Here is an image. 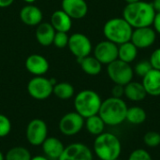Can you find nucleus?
<instances>
[{"mask_svg": "<svg viewBox=\"0 0 160 160\" xmlns=\"http://www.w3.org/2000/svg\"><path fill=\"white\" fill-rule=\"evenodd\" d=\"M156 13L152 3L140 0L129 3L124 8L123 18L135 29L153 25Z\"/></svg>", "mask_w": 160, "mask_h": 160, "instance_id": "obj_1", "label": "nucleus"}, {"mask_svg": "<svg viewBox=\"0 0 160 160\" xmlns=\"http://www.w3.org/2000/svg\"><path fill=\"white\" fill-rule=\"evenodd\" d=\"M128 108L127 103L122 98L111 97L102 100L98 115L106 126L115 127L126 121Z\"/></svg>", "mask_w": 160, "mask_h": 160, "instance_id": "obj_2", "label": "nucleus"}, {"mask_svg": "<svg viewBox=\"0 0 160 160\" xmlns=\"http://www.w3.org/2000/svg\"><path fill=\"white\" fill-rule=\"evenodd\" d=\"M93 149L95 155L100 160H114L119 158L121 155L122 144L116 135L103 132L96 137Z\"/></svg>", "mask_w": 160, "mask_h": 160, "instance_id": "obj_3", "label": "nucleus"}, {"mask_svg": "<svg viewBox=\"0 0 160 160\" xmlns=\"http://www.w3.org/2000/svg\"><path fill=\"white\" fill-rule=\"evenodd\" d=\"M133 28L124 18H112L103 26V34L107 40L117 45L130 41Z\"/></svg>", "mask_w": 160, "mask_h": 160, "instance_id": "obj_4", "label": "nucleus"}, {"mask_svg": "<svg viewBox=\"0 0 160 160\" xmlns=\"http://www.w3.org/2000/svg\"><path fill=\"white\" fill-rule=\"evenodd\" d=\"M102 100L100 96L94 90L85 89L79 92L74 98V108L84 119L98 114Z\"/></svg>", "mask_w": 160, "mask_h": 160, "instance_id": "obj_5", "label": "nucleus"}, {"mask_svg": "<svg viewBox=\"0 0 160 160\" xmlns=\"http://www.w3.org/2000/svg\"><path fill=\"white\" fill-rule=\"evenodd\" d=\"M107 73L114 84H121L124 86L130 82L134 76V71L130 64L120 59H116L108 65Z\"/></svg>", "mask_w": 160, "mask_h": 160, "instance_id": "obj_6", "label": "nucleus"}, {"mask_svg": "<svg viewBox=\"0 0 160 160\" xmlns=\"http://www.w3.org/2000/svg\"><path fill=\"white\" fill-rule=\"evenodd\" d=\"M26 88L31 98L37 100H44L52 94L53 84L51 79L43 76H35L28 82Z\"/></svg>", "mask_w": 160, "mask_h": 160, "instance_id": "obj_7", "label": "nucleus"}, {"mask_svg": "<svg viewBox=\"0 0 160 160\" xmlns=\"http://www.w3.org/2000/svg\"><path fill=\"white\" fill-rule=\"evenodd\" d=\"M25 138L32 146H41L43 142L48 138V127L42 119L31 120L25 129Z\"/></svg>", "mask_w": 160, "mask_h": 160, "instance_id": "obj_8", "label": "nucleus"}, {"mask_svg": "<svg viewBox=\"0 0 160 160\" xmlns=\"http://www.w3.org/2000/svg\"><path fill=\"white\" fill-rule=\"evenodd\" d=\"M60 132L65 136H75L84 128V118L77 112H70L64 114L58 124Z\"/></svg>", "mask_w": 160, "mask_h": 160, "instance_id": "obj_9", "label": "nucleus"}, {"mask_svg": "<svg viewBox=\"0 0 160 160\" xmlns=\"http://www.w3.org/2000/svg\"><path fill=\"white\" fill-rule=\"evenodd\" d=\"M68 47L77 60L90 55L92 52L91 40L87 36L82 33H74L69 36Z\"/></svg>", "mask_w": 160, "mask_h": 160, "instance_id": "obj_10", "label": "nucleus"}, {"mask_svg": "<svg viewBox=\"0 0 160 160\" xmlns=\"http://www.w3.org/2000/svg\"><path fill=\"white\" fill-rule=\"evenodd\" d=\"M94 56L102 65H109L118 59V45L107 39L100 41L94 49Z\"/></svg>", "mask_w": 160, "mask_h": 160, "instance_id": "obj_11", "label": "nucleus"}, {"mask_svg": "<svg viewBox=\"0 0 160 160\" xmlns=\"http://www.w3.org/2000/svg\"><path fill=\"white\" fill-rule=\"evenodd\" d=\"M92 150L84 143L73 142L65 146L64 152L58 160H93Z\"/></svg>", "mask_w": 160, "mask_h": 160, "instance_id": "obj_12", "label": "nucleus"}, {"mask_svg": "<svg viewBox=\"0 0 160 160\" xmlns=\"http://www.w3.org/2000/svg\"><path fill=\"white\" fill-rule=\"evenodd\" d=\"M157 38V32L151 26L133 29L130 41L138 49H145L151 47Z\"/></svg>", "mask_w": 160, "mask_h": 160, "instance_id": "obj_13", "label": "nucleus"}, {"mask_svg": "<svg viewBox=\"0 0 160 160\" xmlns=\"http://www.w3.org/2000/svg\"><path fill=\"white\" fill-rule=\"evenodd\" d=\"M61 7L72 20L82 19L88 12V6L85 0H62Z\"/></svg>", "mask_w": 160, "mask_h": 160, "instance_id": "obj_14", "label": "nucleus"}, {"mask_svg": "<svg viewBox=\"0 0 160 160\" xmlns=\"http://www.w3.org/2000/svg\"><path fill=\"white\" fill-rule=\"evenodd\" d=\"M48 60L40 54H31L25 60L26 70L34 76H43L49 70Z\"/></svg>", "mask_w": 160, "mask_h": 160, "instance_id": "obj_15", "label": "nucleus"}, {"mask_svg": "<svg viewBox=\"0 0 160 160\" xmlns=\"http://www.w3.org/2000/svg\"><path fill=\"white\" fill-rule=\"evenodd\" d=\"M19 16L21 21L28 26H38L42 22L43 19L41 9L33 4H27L22 7L20 10Z\"/></svg>", "mask_w": 160, "mask_h": 160, "instance_id": "obj_16", "label": "nucleus"}, {"mask_svg": "<svg viewBox=\"0 0 160 160\" xmlns=\"http://www.w3.org/2000/svg\"><path fill=\"white\" fill-rule=\"evenodd\" d=\"M44 156L50 160H58L64 152V143L56 137H48L41 144Z\"/></svg>", "mask_w": 160, "mask_h": 160, "instance_id": "obj_17", "label": "nucleus"}, {"mask_svg": "<svg viewBox=\"0 0 160 160\" xmlns=\"http://www.w3.org/2000/svg\"><path fill=\"white\" fill-rule=\"evenodd\" d=\"M142 83L147 95L152 97L160 96V70L151 69L142 78Z\"/></svg>", "mask_w": 160, "mask_h": 160, "instance_id": "obj_18", "label": "nucleus"}, {"mask_svg": "<svg viewBox=\"0 0 160 160\" xmlns=\"http://www.w3.org/2000/svg\"><path fill=\"white\" fill-rule=\"evenodd\" d=\"M50 23L56 32L68 33L72 27V19L63 9H58L52 14Z\"/></svg>", "mask_w": 160, "mask_h": 160, "instance_id": "obj_19", "label": "nucleus"}, {"mask_svg": "<svg viewBox=\"0 0 160 160\" xmlns=\"http://www.w3.org/2000/svg\"><path fill=\"white\" fill-rule=\"evenodd\" d=\"M55 30L50 22H40L36 29L37 41L43 47H48L52 44Z\"/></svg>", "mask_w": 160, "mask_h": 160, "instance_id": "obj_20", "label": "nucleus"}, {"mask_svg": "<svg viewBox=\"0 0 160 160\" xmlns=\"http://www.w3.org/2000/svg\"><path fill=\"white\" fill-rule=\"evenodd\" d=\"M146 91L142 82L131 81L125 85V97L131 101H142L146 98Z\"/></svg>", "mask_w": 160, "mask_h": 160, "instance_id": "obj_21", "label": "nucleus"}, {"mask_svg": "<svg viewBox=\"0 0 160 160\" xmlns=\"http://www.w3.org/2000/svg\"><path fill=\"white\" fill-rule=\"evenodd\" d=\"M78 63L80 64L83 72L90 76H96L101 72L102 64L95 56L88 55L84 58L78 60Z\"/></svg>", "mask_w": 160, "mask_h": 160, "instance_id": "obj_22", "label": "nucleus"}, {"mask_svg": "<svg viewBox=\"0 0 160 160\" xmlns=\"http://www.w3.org/2000/svg\"><path fill=\"white\" fill-rule=\"evenodd\" d=\"M138 55V48L131 42L128 41L118 45V59L130 64Z\"/></svg>", "mask_w": 160, "mask_h": 160, "instance_id": "obj_23", "label": "nucleus"}, {"mask_svg": "<svg viewBox=\"0 0 160 160\" xmlns=\"http://www.w3.org/2000/svg\"><path fill=\"white\" fill-rule=\"evenodd\" d=\"M105 126L106 125L104 121L101 119V117L98 114H96V115H93L84 119V127L87 132L96 137L104 132Z\"/></svg>", "mask_w": 160, "mask_h": 160, "instance_id": "obj_24", "label": "nucleus"}, {"mask_svg": "<svg viewBox=\"0 0 160 160\" xmlns=\"http://www.w3.org/2000/svg\"><path fill=\"white\" fill-rule=\"evenodd\" d=\"M52 94L58 98L59 99L62 100H67L71 98L74 94L75 90L72 84L67 82H56L53 85V91Z\"/></svg>", "mask_w": 160, "mask_h": 160, "instance_id": "obj_25", "label": "nucleus"}, {"mask_svg": "<svg viewBox=\"0 0 160 160\" xmlns=\"http://www.w3.org/2000/svg\"><path fill=\"white\" fill-rule=\"evenodd\" d=\"M146 112L144 109L139 106H133L128 108L126 120L132 125H142L146 120Z\"/></svg>", "mask_w": 160, "mask_h": 160, "instance_id": "obj_26", "label": "nucleus"}, {"mask_svg": "<svg viewBox=\"0 0 160 160\" xmlns=\"http://www.w3.org/2000/svg\"><path fill=\"white\" fill-rule=\"evenodd\" d=\"M30 151L22 146H14L5 155V160H31Z\"/></svg>", "mask_w": 160, "mask_h": 160, "instance_id": "obj_27", "label": "nucleus"}, {"mask_svg": "<svg viewBox=\"0 0 160 160\" xmlns=\"http://www.w3.org/2000/svg\"><path fill=\"white\" fill-rule=\"evenodd\" d=\"M143 142L149 148H157L160 145V133L157 131H148L143 136Z\"/></svg>", "mask_w": 160, "mask_h": 160, "instance_id": "obj_28", "label": "nucleus"}, {"mask_svg": "<svg viewBox=\"0 0 160 160\" xmlns=\"http://www.w3.org/2000/svg\"><path fill=\"white\" fill-rule=\"evenodd\" d=\"M68 38H69V36L68 35V33H66V32H55L52 44L56 48H59V49L66 48V47H68Z\"/></svg>", "mask_w": 160, "mask_h": 160, "instance_id": "obj_29", "label": "nucleus"}, {"mask_svg": "<svg viewBox=\"0 0 160 160\" xmlns=\"http://www.w3.org/2000/svg\"><path fill=\"white\" fill-rule=\"evenodd\" d=\"M151 69H153V68H152L150 62H149V61H146V60H142V61L139 62V63L135 66L133 71H134V73H135L136 75H138V76L143 78Z\"/></svg>", "mask_w": 160, "mask_h": 160, "instance_id": "obj_30", "label": "nucleus"}, {"mask_svg": "<svg viewBox=\"0 0 160 160\" xmlns=\"http://www.w3.org/2000/svg\"><path fill=\"white\" fill-rule=\"evenodd\" d=\"M11 122L5 114L0 113V138L7 137L11 131Z\"/></svg>", "mask_w": 160, "mask_h": 160, "instance_id": "obj_31", "label": "nucleus"}, {"mask_svg": "<svg viewBox=\"0 0 160 160\" xmlns=\"http://www.w3.org/2000/svg\"><path fill=\"white\" fill-rule=\"evenodd\" d=\"M128 160H153L151 155L145 149H136L128 157Z\"/></svg>", "mask_w": 160, "mask_h": 160, "instance_id": "obj_32", "label": "nucleus"}, {"mask_svg": "<svg viewBox=\"0 0 160 160\" xmlns=\"http://www.w3.org/2000/svg\"><path fill=\"white\" fill-rule=\"evenodd\" d=\"M149 62L154 69L160 70V48L154 51V52L150 56Z\"/></svg>", "mask_w": 160, "mask_h": 160, "instance_id": "obj_33", "label": "nucleus"}, {"mask_svg": "<svg viewBox=\"0 0 160 160\" xmlns=\"http://www.w3.org/2000/svg\"><path fill=\"white\" fill-rule=\"evenodd\" d=\"M123 96H125V86L121 84H114L112 89V97L122 98Z\"/></svg>", "mask_w": 160, "mask_h": 160, "instance_id": "obj_34", "label": "nucleus"}, {"mask_svg": "<svg viewBox=\"0 0 160 160\" xmlns=\"http://www.w3.org/2000/svg\"><path fill=\"white\" fill-rule=\"evenodd\" d=\"M153 25H154V29L155 31L160 35V12H157L154 22H153Z\"/></svg>", "mask_w": 160, "mask_h": 160, "instance_id": "obj_35", "label": "nucleus"}, {"mask_svg": "<svg viewBox=\"0 0 160 160\" xmlns=\"http://www.w3.org/2000/svg\"><path fill=\"white\" fill-rule=\"evenodd\" d=\"M14 0H0V8H8L13 4Z\"/></svg>", "mask_w": 160, "mask_h": 160, "instance_id": "obj_36", "label": "nucleus"}, {"mask_svg": "<svg viewBox=\"0 0 160 160\" xmlns=\"http://www.w3.org/2000/svg\"><path fill=\"white\" fill-rule=\"evenodd\" d=\"M156 12H160V0H154L152 2Z\"/></svg>", "mask_w": 160, "mask_h": 160, "instance_id": "obj_37", "label": "nucleus"}, {"mask_svg": "<svg viewBox=\"0 0 160 160\" xmlns=\"http://www.w3.org/2000/svg\"><path fill=\"white\" fill-rule=\"evenodd\" d=\"M31 160H50L49 158H47L45 156H35V157H32Z\"/></svg>", "mask_w": 160, "mask_h": 160, "instance_id": "obj_38", "label": "nucleus"}, {"mask_svg": "<svg viewBox=\"0 0 160 160\" xmlns=\"http://www.w3.org/2000/svg\"><path fill=\"white\" fill-rule=\"evenodd\" d=\"M25 3H27V4H33V3H35L37 0H23Z\"/></svg>", "mask_w": 160, "mask_h": 160, "instance_id": "obj_39", "label": "nucleus"}, {"mask_svg": "<svg viewBox=\"0 0 160 160\" xmlns=\"http://www.w3.org/2000/svg\"><path fill=\"white\" fill-rule=\"evenodd\" d=\"M128 4H129V3H134V2H138V1H140V0H125Z\"/></svg>", "mask_w": 160, "mask_h": 160, "instance_id": "obj_40", "label": "nucleus"}, {"mask_svg": "<svg viewBox=\"0 0 160 160\" xmlns=\"http://www.w3.org/2000/svg\"><path fill=\"white\" fill-rule=\"evenodd\" d=\"M0 160H5V155L0 151Z\"/></svg>", "mask_w": 160, "mask_h": 160, "instance_id": "obj_41", "label": "nucleus"}, {"mask_svg": "<svg viewBox=\"0 0 160 160\" xmlns=\"http://www.w3.org/2000/svg\"><path fill=\"white\" fill-rule=\"evenodd\" d=\"M114 160H119V158H117V159H114Z\"/></svg>", "mask_w": 160, "mask_h": 160, "instance_id": "obj_42", "label": "nucleus"}]
</instances>
